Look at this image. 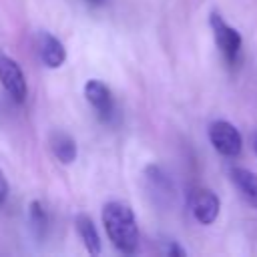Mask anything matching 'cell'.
Listing matches in <instances>:
<instances>
[{
	"label": "cell",
	"instance_id": "7a4b0ae2",
	"mask_svg": "<svg viewBox=\"0 0 257 257\" xmlns=\"http://www.w3.org/2000/svg\"><path fill=\"white\" fill-rule=\"evenodd\" d=\"M209 26L213 30V38H215V42H217V46H219L225 62L231 64V66L237 64L239 54H241V44H243L241 34L233 26H229L223 20V16L217 14V12H213L209 16Z\"/></svg>",
	"mask_w": 257,
	"mask_h": 257
},
{
	"label": "cell",
	"instance_id": "6da1fadb",
	"mask_svg": "<svg viewBox=\"0 0 257 257\" xmlns=\"http://www.w3.org/2000/svg\"><path fill=\"white\" fill-rule=\"evenodd\" d=\"M102 225L112 245L122 253H135L139 245V225L133 209L120 201L102 207Z\"/></svg>",
	"mask_w": 257,
	"mask_h": 257
},
{
	"label": "cell",
	"instance_id": "3957f363",
	"mask_svg": "<svg viewBox=\"0 0 257 257\" xmlns=\"http://www.w3.org/2000/svg\"><path fill=\"white\" fill-rule=\"evenodd\" d=\"M209 141L219 155L229 157V159L239 157V153L243 149L241 133L229 120H213L209 124Z\"/></svg>",
	"mask_w": 257,
	"mask_h": 257
},
{
	"label": "cell",
	"instance_id": "9c48e42d",
	"mask_svg": "<svg viewBox=\"0 0 257 257\" xmlns=\"http://www.w3.org/2000/svg\"><path fill=\"white\" fill-rule=\"evenodd\" d=\"M74 223H76V231H78L86 251L90 255H98L102 251V245H100V237H98V231H96L92 219L88 215H78Z\"/></svg>",
	"mask_w": 257,
	"mask_h": 257
},
{
	"label": "cell",
	"instance_id": "277c9868",
	"mask_svg": "<svg viewBox=\"0 0 257 257\" xmlns=\"http://www.w3.org/2000/svg\"><path fill=\"white\" fill-rule=\"evenodd\" d=\"M189 211L191 215L201 223V225H211L217 215H219V209H221V201L219 197L211 191V189H205V187H197L189 193Z\"/></svg>",
	"mask_w": 257,
	"mask_h": 257
},
{
	"label": "cell",
	"instance_id": "7c38bea8",
	"mask_svg": "<svg viewBox=\"0 0 257 257\" xmlns=\"http://www.w3.org/2000/svg\"><path fill=\"white\" fill-rule=\"evenodd\" d=\"M6 197H8V181H6L4 175L0 173V205L6 201Z\"/></svg>",
	"mask_w": 257,
	"mask_h": 257
},
{
	"label": "cell",
	"instance_id": "52a82bcc",
	"mask_svg": "<svg viewBox=\"0 0 257 257\" xmlns=\"http://www.w3.org/2000/svg\"><path fill=\"white\" fill-rule=\"evenodd\" d=\"M38 52H40V60L48 68H58L66 60V48H64V44L56 36H52L50 32H42L38 36Z\"/></svg>",
	"mask_w": 257,
	"mask_h": 257
},
{
	"label": "cell",
	"instance_id": "4fadbf2b",
	"mask_svg": "<svg viewBox=\"0 0 257 257\" xmlns=\"http://www.w3.org/2000/svg\"><path fill=\"white\" fill-rule=\"evenodd\" d=\"M167 253H169V255H179V257H183V255H187V251H185L183 247H179L177 243H171V245L167 247Z\"/></svg>",
	"mask_w": 257,
	"mask_h": 257
},
{
	"label": "cell",
	"instance_id": "8fae6325",
	"mask_svg": "<svg viewBox=\"0 0 257 257\" xmlns=\"http://www.w3.org/2000/svg\"><path fill=\"white\" fill-rule=\"evenodd\" d=\"M28 209H30V225H32L38 233H42L44 227H46V213H44L42 205H40L38 201H32Z\"/></svg>",
	"mask_w": 257,
	"mask_h": 257
},
{
	"label": "cell",
	"instance_id": "5b68a950",
	"mask_svg": "<svg viewBox=\"0 0 257 257\" xmlns=\"http://www.w3.org/2000/svg\"><path fill=\"white\" fill-rule=\"evenodd\" d=\"M0 82L16 102H22L26 98V92H28L26 76L20 64L12 56H8L4 50H0Z\"/></svg>",
	"mask_w": 257,
	"mask_h": 257
},
{
	"label": "cell",
	"instance_id": "30bf717a",
	"mask_svg": "<svg viewBox=\"0 0 257 257\" xmlns=\"http://www.w3.org/2000/svg\"><path fill=\"white\" fill-rule=\"evenodd\" d=\"M50 149H52L54 157L64 165H70L76 159V153H78L76 143L68 133H54L50 137Z\"/></svg>",
	"mask_w": 257,
	"mask_h": 257
},
{
	"label": "cell",
	"instance_id": "ba28073f",
	"mask_svg": "<svg viewBox=\"0 0 257 257\" xmlns=\"http://www.w3.org/2000/svg\"><path fill=\"white\" fill-rule=\"evenodd\" d=\"M231 181L237 187L239 195L245 199V203L257 209V175L243 167H235L231 169Z\"/></svg>",
	"mask_w": 257,
	"mask_h": 257
},
{
	"label": "cell",
	"instance_id": "8992f818",
	"mask_svg": "<svg viewBox=\"0 0 257 257\" xmlns=\"http://www.w3.org/2000/svg\"><path fill=\"white\" fill-rule=\"evenodd\" d=\"M84 96H86V100L90 102V106L94 108V112L98 114L100 120H110L112 118V114H114V98H112L110 88L102 80H96V78L86 80Z\"/></svg>",
	"mask_w": 257,
	"mask_h": 257
},
{
	"label": "cell",
	"instance_id": "5bb4252c",
	"mask_svg": "<svg viewBox=\"0 0 257 257\" xmlns=\"http://www.w3.org/2000/svg\"><path fill=\"white\" fill-rule=\"evenodd\" d=\"M253 151H255V155H257V133L253 135Z\"/></svg>",
	"mask_w": 257,
	"mask_h": 257
},
{
	"label": "cell",
	"instance_id": "9a60e30c",
	"mask_svg": "<svg viewBox=\"0 0 257 257\" xmlns=\"http://www.w3.org/2000/svg\"><path fill=\"white\" fill-rule=\"evenodd\" d=\"M90 2H102V0H90Z\"/></svg>",
	"mask_w": 257,
	"mask_h": 257
}]
</instances>
